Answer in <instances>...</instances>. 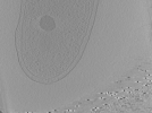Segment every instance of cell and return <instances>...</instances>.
I'll return each instance as SVG.
<instances>
[{"label": "cell", "instance_id": "6da1fadb", "mask_svg": "<svg viewBox=\"0 0 152 113\" xmlns=\"http://www.w3.org/2000/svg\"><path fill=\"white\" fill-rule=\"evenodd\" d=\"M40 26H41L42 30L49 32L52 31L56 27V23H55V20L50 16H43L42 18L40 19Z\"/></svg>", "mask_w": 152, "mask_h": 113}]
</instances>
